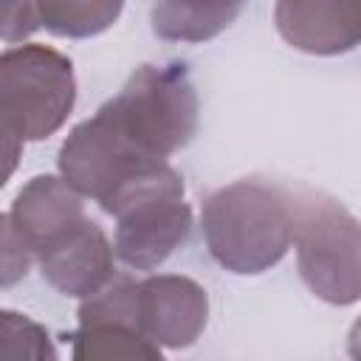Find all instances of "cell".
Segmentation results:
<instances>
[{
  "label": "cell",
  "instance_id": "cell-1",
  "mask_svg": "<svg viewBox=\"0 0 361 361\" xmlns=\"http://www.w3.org/2000/svg\"><path fill=\"white\" fill-rule=\"evenodd\" d=\"M200 226L220 268L265 274L293 245V189L259 178L226 183L203 200Z\"/></svg>",
  "mask_w": 361,
  "mask_h": 361
},
{
  "label": "cell",
  "instance_id": "cell-2",
  "mask_svg": "<svg viewBox=\"0 0 361 361\" xmlns=\"http://www.w3.org/2000/svg\"><path fill=\"white\" fill-rule=\"evenodd\" d=\"M99 113L144 158L166 161L197 130V90L183 62L141 65Z\"/></svg>",
  "mask_w": 361,
  "mask_h": 361
},
{
  "label": "cell",
  "instance_id": "cell-3",
  "mask_svg": "<svg viewBox=\"0 0 361 361\" xmlns=\"http://www.w3.org/2000/svg\"><path fill=\"white\" fill-rule=\"evenodd\" d=\"M183 195V178L161 161L107 200L104 212L116 217L113 254L127 268L152 271L189 240L192 209Z\"/></svg>",
  "mask_w": 361,
  "mask_h": 361
},
{
  "label": "cell",
  "instance_id": "cell-4",
  "mask_svg": "<svg viewBox=\"0 0 361 361\" xmlns=\"http://www.w3.org/2000/svg\"><path fill=\"white\" fill-rule=\"evenodd\" d=\"M296 262L310 293L327 305H355L361 296V234L355 214L313 189L293 192Z\"/></svg>",
  "mask_w": 361,
  "mask_h": 361
},
{
  "label": "cell",
  "instance_id": "cell-5",
  "mask_svg": "<svg viewBox=\"0 0 361 361\" xmlns=\"http://www.w3.org/2000/svg\"><path fill=\"white\" fill-rule=\"evenodd\" d=\"M76 102L73 62L48 45L0 51V121L25 144L54 135Z\"/></svg>",
  "mask_w": 361,
  "mask_h": 361
},
{
  "label": "cell",
  "instance_id": "cell-6",
  "mask_svg": "<svg viewBox=\"0 0 361 361\" xmlns=\"http://www.w3.org/2000/svg\"><path fill=\"white\" fill-rule=\"evenodd\" d=\"M138 330L158 347L180 350L200 338L209 322L206 288L180 274L138 279Z\"/></svg>",
  "mask_w": 361,
  "mask_h": 361
},
{
  "label": "cell",
  "instance_id": "cell-7",
  "mask_svg": "<svg viewBox=\"0 0 361 361\" xmlns=\"http://www.w3.org/2000/svg\"><path fill=\"white\" fill-rule=\"evenodd\" d=\"M42 279L62 296L85 299L116 274L113 243L87 214L34 251Z\"/></svg>",
  "mask_w": 361,
  "mask_h": 361
},
{
  "label": "cell",
  "instance_id": "cell-8",
  "mask_svg": "<svg viewBox=\"0 0 361 361\" xmlns=\"http://www.w3.org/2000/svg\"><path fill=\"white\" fill-rule=\"evenodd\" d=\"M274 23L279 37L302 54H350L361 39V0H276Z\"/></svg>",
  "mask_w": 361,
  "mask_h": 361
},
{
  "label": "cell",
  "instance_id": "cell-9",
  "mask_svg": "<svg viewBox=\"0 0 361 361\" xmlns=\"http://www.w3.org/2000/svg\"><path fill=\"white\" fill-rule=\"evenodd\" d=\"M8 214L34 254L39 245L54 240L59 231L82 220L85 203H82V195L62 175L59 178L37 175L17 192Z\"/></svg>",
  "mask_w": 361,
  "mask_h": 361
},
{
  "label": "cell",
  "instance_id": "cell-10",
  "mask_svg": "<svg viewBox=\"0 0 361 361\" xmlns=\"http://www.w3.org/2000/svg\"><path fill=\"white\" fill-rule=\"evenodd\" d=\"M245 0H158L152 31L166 42H206L226 31Z\"/></svg>",
  "mask_w": 361,
  "mask_h": 361
},
{
  "label": "cell",
  "instance_id": "cell-11",
  "mask_svg": "<svg viewBox=\"0 0 361 361\" xmlns=\"http://www.w3.org/2000/svg\"><path fill=\"white\" fill-rule=\"evenodd\" d=\"M71 355L79 361H161V347L141 330L116 322L79 324Z\"/></svg>",
  "mask_w": 361,
  "mask_h": 361
},
{
  "label": "cell",
  "instance_id": "cell-12",
  "mask_svg": "<svg viewBox=\"0 0 361 361\" xmlns=\"http://www.w3.org/2000/svg\"><path fill=\"white\" fill-rule=\"evenodd\" d=\"M39 25L54 37L87 39L104 34L121 14L124 0H34Z\"/></svg>",
  "mask_w": 361,
  "mask_h": 361
},
{
  "label": "cell",
  "instance_id": "cell-13",
  "mask_svg": "<svg viewBox=\"0 0 361 361\" xmlns=\"http://www.w3.org/2000/svg\"><path fill=\"white\" fill-rule=\"evenodd\" d=\"M56 355L42 324L17 310H0V361H54Z\"/></svg>",
  "mask_w": 361,
  "mask_h": 361
},
{
  "label": "cell",
  "instance_id": "cell-14",
  "mask_svg": "<svg viewBox=\"0 0 361 361\" xmlns=\"http://www.w3.org/2000/svg\"><path fill=\"white\" fill-rule=\"evenodd\" d=\"M31 248L17 231L11 214H0V288H11L25 279L31 268Z\"/></svg>",
  "mask_w": 361,
  "mask_h": 361
},
{
  "label": "cell",
  "instance_id": "cell-15",
  "mask_svg": "<svg viewBox=\"0 0 361 361\" xmlns=\"http://www.w3.org/2000/svg\"><path fill=\"white\" fill-rule=\"evenodd\" d=\"M39 28L34 0H0V42H23Z\"/></svg>",
  "mask_w": 361,
  "mask_h": 361
},
{
  "label": "cell",
  "instance_id": "cell-16",
  "mask_svg": "<svg viewBox=\"0 0 361 361\" xmlns=\"http://www.w3.org/2000/svg\"><path fill=\"white\" fill-rule=\"evenodd\" d=\"M23 158V141L0 121V189L8 183V178L17 172Z\"/></svg>",
  "mask_w": 361,
  "mask_h": 361
}]
</instances>
